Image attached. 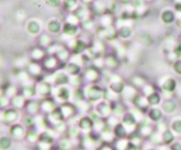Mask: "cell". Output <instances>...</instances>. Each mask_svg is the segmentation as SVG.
<instances>
[{
    "mask_svg": "<svg viewBox=\"0 0 181 150\" xmlns=\"http://www.w3.org/2000/svg\"><path fill=\"white\" fill-rule=\"evenodd\" d=\"M162 140L165 144H169L174 140V137L170 131H166L162 136Z\"/></svg>",
    "mask_w": 181,
    "mask_h": 150,
    "instance_id": "6da1fadb",
    "label": "cell"
},
{
    "mask_svg": "<svg viewBox=\"0 0 181 150\" xmlns=\"http://www.w3.org/2000/svg\"><path fill=\"white\" fill-rule=\"evenodd\" d=\"M174 68H175V71H176L177 73L181 74V61H177V62H176Z\"/></svg>",
    "mask_w": 181,
    "mask_h": 150,
    "instance_id": "277c9868",
    "label": "cell"
},
{
    "mask_svg": "<svg viewBox=\"0 0 181 150\" xmlns=\"http://www.w3.org/2000/svg\"><path fill=\"white\" fill-rule=\"evenodd\" d=\"M124 150H137V146L132 143H128L125 146Z\"/></svg>",
    "mask_w": 181,
    "mask_h": 150,
    "instance_id": "5b68a950",
    "label": "cell"
},
{
    "mask_svg": "<svg viewBox=\"0 0 181 150\" xmlns=\"http://www.w3.org/2000/svg\"><path fill=\"white\" fill-rule=\"evenodd\" d=\"M162 18L166 23H171L174 21V15L173 13H171V11H166L163 15H162Z\"/></svg>",
    "mask_w": 181,
    "mask_h": 150,
    "instance_id": "7a4b0ae2",
    "label": "cell"
},
{
    "mask_svg": "<svg viewBox=\"0 0 181 150\" xmlns=\"http://www.w3.org/2000/svg\"><path fill=\"white\" fill-rule=\"evenodd\" d=\"M150 150H154V149H150Z\"/></svg>",
    "mask_w": 181,
    "mask_h": 150,
    "instance_id": "9c48e42d",
    "label": "cell"
},
{
    "mask_svg": "<svg viewBox=\"0 0 181 150\" xmlns=\"http://www.w3.org/2000/svg\"><path fill=\"white\" fill-rule=\"evenodd\" d=\"M173 129L177 133H181V121L180 120H177L173 124Z\"/></svg>",
    "mask_w": 181,
    "mask_h": 150,
    "instance_id": "3957f363",
    "label": "cell"
},
{
    "mask_svg": "<svg viewBox=\"0 0 181 150\" xmlns=\"http://www.w3.org/2000/svg\"><path fill=\"white\" fill-rule=\"evenodd\" d=\"M170 150H181V144L180 143H175L171 146Z\"/></svg>",
    "mask_w": 181,
    "mask_h": 150,
    "instance_id": "8992f818",
    "label": "cell"
},
{
    "mask_svg": "<svg viewBox=\"0 0 181 150\" xmlns=\"http://www.w3.org/2000/svg\"><path fill=\"white\" fill-rule=\"evenodd\" d=\"M175 53L177 56H181V43H178L177 46H176V49H175Z\"/></svg>",
    "mask_w": 181,
    "mask_h": 150,
    "instance_id": "52a82bcc",
    "label": "cell"
},
{
    "mask_svg": "<svg viewBox=\"0 0 181 150\" xmlns=\"http://www.w3.org/2000/svg\"><path fill=\"white\" fill-rule=\"evenodd\" d=\"M176 9H177V11H180V12H181V4H177V5L176 6Z\"/></svg>",
    "mask_w": 181,
    "mask_h": 150,
    "instance_id": "ba28073f",
    "label": "cell"
}]
</instances>
